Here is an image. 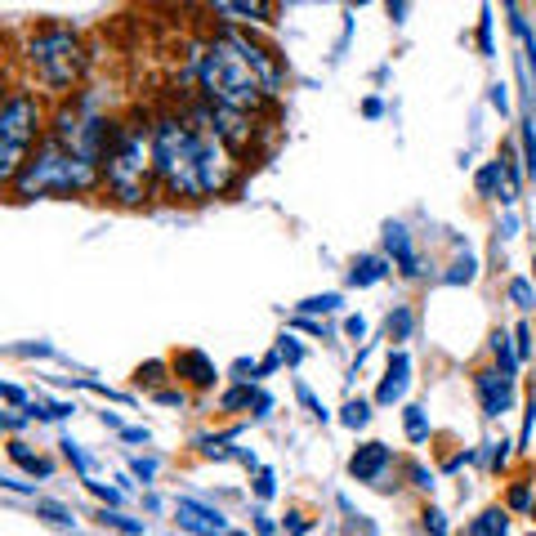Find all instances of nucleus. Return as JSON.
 <instances>
[{
	"mask_svg": "<svg viewBox=\"0 0 536 536\" xmlns=\"http://www.w3.org/2000/svg\"><path fill=\"white\" fill-rule=\"evenodd\" d=\"M152 166H157V184L184 201L228 193L237 175L233 152L210 130H201L193 117H175V112L152 126Z\"/></svg>",
	"mask_w": 536,
	"mask_h": 536,
	"instance_id": "nucleus-1",
	"label": "nucleus"
},
{
	"mask_svg": "<svg viewBox=\"0 0 536 536\" xmlns=\"http://www.w3.org/2000/svg\"><path fill=\"white\" fill-rule=\"evenodd\" d=\"M193 76H197V90L206 94V103H215V108L255 112L268 99L260 72H255L246 50L237 45V32L210 36L193 54Z\"/></svg>",
	"mask_w": 536,
	"mask_h": 536,
	"instance_id": "nucleus-2",
	"label": "nucleus"
},
{
	"mask_svg": "<svg viewBox=\"0 0 536 536\" xmlns=\"http://www.w3.org/2000/svg\"><path fill=\"white\" fill-rule=\"evenodd\" d=\"M103 184V166L90 157H76L67 152L63 143L41 139L36 152L27 157V166L18 170V179L9 184V193L18 201H32V197H81L94 193Z\"/></svg>",
	"mask_w": 536,
	"mask_h": 536,
	"instance_id": "nucleus-3",
	"label": "nucleus"
},
{
	"mask_svg": "<svg viewBox=\"0 0 536 536\" xmlns=\"http://www.w3.org/2000/svg\"><path fill=\"white\" fill-rule=\"evenodd\" d=\"M152 179H157V166H152V126L143 121H126L112 130V143L103 152V184L117 201H143L152 193Z\"/></svg>",
	"mask_w": 536,
	"mask_h": 536,
	"instance_id": "nucleus-4",
	"label": "nucleus"
},
{
	"mask_svg": "<svg viewBox=\"0 0 536 536\" xmlns=\"http://www.w3.org/2000/svg\"><path fill=\"white\" fill-rule=\"evenodd\" d=\"M27 63H32L36 81H41L45 90L63 94L85 76L90 54H85L81 36H76L67 23H41L32 36H27Z\"/></svg>",
	"mask_w": 536,
	"mask_h": 536,
	"instance_id": "nucleus-5",
	"label": "nucleus"
},
{
	"mask_svg": "<svg viewBox=\"0 0 536 536\" xmlns=\"http://www.w3.org/2000/svg\"><path fill=\"white\" fill-rule=\"evenodd\" d=\"M45 130V108L32 90L14 85L0 108V184H14L18 170L27 166V157L36 152V139Z\"/></svg>",
	"mask_w": 536,
	"mask_h": 536,
	"instance_id": "nucleus-6",
	"label": "nucleus"
},
{
	"mask_svg": "<svg viewBox=\"0 0 536 536\" xmlns=\"http://www.w3.org/2000/svg\"><path fill=\"white\" fill-rule=\"evenodd\" d=\"M193 121L201 130H210L219 143H224L228 152H242L246 143H251V134H255V126H251V112H233V108H215V103H201V108L193 112Z\"/></svg>",
	"mask_w": 536,
	"mask_h": 536,
	"instance_id": "nucleus-7",
	"label": "nucleus"
},
{
	"mask_svg": "<svg viewBox=\"0 0 536 536\" xmlns=\"http://www.w3.org/2000/svg\"><path fill=\"white\" fill-rule=\"evenodd\" d=\"M175 523H179L184 532H193V536H233V523H228L224 514L215 510V505L193 501V496L175 501Z\"/></svg>",
	"mask_w": 536,
	"mask_h": 536,
	"instance_id": "nucleus-8",
	"label": "nucleus"
},
{
	"mask_svg": "<svg viewBox=\"0 0 536 536\" xmlns=\"http://www.w3.org/2000/svg\"><path fill=\"white\" fill-rule=\"evenodd\" d=\"M474 385H478V398H483V416H487V420L505 416V411L514 407V380H505L501 371L483 367V371L474 376Z\"/></svg>",
	"mask_w": 536,
	"mask_h": 536,
	"instance_id": "nucleus-9",
	"label": "nucleus"
},
{
	"mask_svg": "<svg viewBox=\"0 0 536 536\" xmlns=\"http://www.w3.org/2000/svg\"><path fill=\"white\" fill-rule=\"evenodd\" d=\"M237 45H242L246 50V59H251V67L255 72H260V81H264V90H268V99H277V94H282V63L273 59V50H264V45H255L251 36H242L237 32Z\"/></svg>",
	"mask_w": 536,
	"mask_h": 536,
	"instance_id": "nucleus-10",
	"label": "nucleus"
},
{
	"mask_svg": "<svg viewBox=\"0 0 536 536\" xmlns=\"http://www.w3.org/2000/svg\"><path fill=\"white\" fill-rule=\"evenodd\" d=\"M389 461H394V452H389L385 443H362L358 452L349 456V474L358 478V483H380V474L389 469Z\"/></svg>",
	"mask_w": 536,
	"mask_h": 536,
	"instance_id": "nucleus-11",
	"label": "nucleus"
},
{
	"mask_svg": "<svg viewBox=\"0 0 536 536\" xmlns=\"http://www.w3.org/2000/svg\"><path fill=\"white\" fill-rule=\"evenodd\" d=\"M407 385H411V358L398 349V353H389V371L376 389V402L380 407H394V402L407 398Z\"/></svg>",
	"mask_w": 536,
	"mask_h": 536,
	"instance_id": "nucleus-12",
	"label": "nucleus"
},
{
	"mask_svg": "<svg viewBox=\"0 0 536 536\" xmlns=\"http://www.w3.org/2000/svg\"><path fill=\"white\" fill-rule=\"evenodd\" d=\"M170 367H175L179 380H188V385H197V389H210V385H215V362H210L201 349L175 353V358H170Z\"/></svg>",
	"mask_w": 536,
	"mask_h": 536,
	"instance_id": "nucleus-13",
	"label": "nucleus"
},
{
	"mask_svg": "<svg viewBox=\"0 0 536 536\" xmlns=\"http://www.w3.org/2000/svg\"><path fill=\"white\" fill-rule=\"evenodd\" d=\"M385 251H389V260H394L407 277H420V255H416L411 233L402 224H385Z\"/></svg>",
	"mask_w": 536,
	"mask_h": 536,
	"instance_id": "nucleus-14",
	"label": "nucleus"
},
{
	"mask_svg": "<svg viewBox=\"0 0 536 536\" xmlns=\"http://www.w3.org/2000/svg\"><path fill=\"white\" fill-rule=\"evenodd\" d=\"M474 188H478V197H501V201H514L519 193L510 188V175H505V166L501 161H483L478 166V175H474Z\"/></svg>",
	"mask_w": 536,
	"mask_h": 536,
	"instance_id": "nucleus-15",
	"label": "nucleus"
},
{
	"mask_svg": "<svg viewBox=\"0 0 536 536\" xmlns=\"http://www.w3.org/2000/svg\"><path fill=\"white\" fill-rule=\"evenodd\" d=\"M224 411H251V416H268L273 411V398L264 394L260 385H237L224 394Z\"/></svg>",
	"mask_w": 536,
	"mask_h": 536,
	"instance_id": "nucleus-16",
	"label": "nucleus"
},
{
	"mask_svg": "<svg viewBox=\"0 0 536 536\" xmlns=\"http://www.w3.org/2000/svg\"><path fill=\"white\" fill-rule=\"evenodd\" d=\"M389 277V260L385 255H358L349 264V286H376Z\"/></svg>",
	"mask_w": 536,
	"mask_h": 536,
	"instance_id": "nucleus-17",
	"label": "nucleus"
},
{
	"mask_svg": "<svg viewBox=\"0 0 536 536\" xmlns=\"http://www.w3.org/2000/svg\"><path fill=\"white\" fill-rule=\"evenodd\" d=\"M5 452H9V461H14V465H23L27 474H36V478H50V474H54V465L45 461L41 452H32V447H27V443H18V438H9V447H5Z\"/></svg>",
	"mask_w": 536,
	"mask_h": 536,
	"instance_id": "nucleus-18",
	"label": "nucleus"
},
{
	"mask_svg": "<svg viewBox=\"0 0 536 536\" xmlns=\"http://www.w3.org/2000/svg\"><path fill=\"white\" fill-rule=\"evenodd\" d=\"M469 536H510V514L501 505H492V510H483L469 523Z\"/></svg>",
	"mask_w": 536,
	"mask_h": 536,
	"instance_id": "nucleus-19",
	"label": "nucleus"
},
{
	"mask_svg": "<svg viewBox=\"0 0 536 536\" xmlns=\"http://www.w3.org/2000/svg\"><path fill=\"white\" fill-rule=\"evenodd\" d=\"M344 295L340 291H327V295H309V300H300L295 309H300V318H318V313H340Z\"/></svg>",
	"mask_w": 536,
	"mask_h": 536,
	"instance_id": "nucleus-20",
	"label": "nucleus"
},
{
	"mask_svg": "<svg viewBox=\"0 0 536 536\" xmlns=\"http://www.w3.org/2000/svg\"><path fill=\"white\" fill-rule=\"evenodd\" d=\"M492 353H496V362H501V376L514 380V371H519V353H514V344H510V335L505 331L492 335Z\"/></svg>",
	"mask_w": 536,
	"mask_h": 536,
	"instance_id": "nucleus-21",
	"label": "nucleus"
},
{
	"mask_svg": "<svg viewBox=\"0 0 536 536\" xmlns=\"http://www.w3.org/2000/svg\"><path fill=\"white\" fill-rule=\"evenodd\" d=\"M215 14H228V18H237V23H268L273 9L268 5H215Z\"/></svg>",
	"mask_w": 536,
	"mask_h": 536,
	"instance_id": "nucleus-22",
	"label": "nucleus"
},
{
	"mask_svg": "<svg viewBox=\"0 0 536 536\" xmlns=\"http://www.w3.org/2000/svg\"><path fill=\"white\" fill-rule=\"evenodd\" d=\"M340 420H344L349 429H367V425H371V402H367V398H349V402L340 407Z\"/></svg>",
	"mask_w": 536,
	"mask_h": 536,
	"instance_id": "nucleus-23",
	"label": "nucleus"
},
{
	"mask_svg": "<svg viewBox=\"0 0 536 536\" xmlns=\"http://www.w3.org/2000/svg\"><path fill=\"white\" fill-rule=\"evenodd\" d=\"M402 425H407L411 443H425V438H429V411L425 407H407V411H402Z\"/></svg>",
	"mask_w": 536,
	"mask_h": 536,
	"instance_id": "nucleus-24",
	"label": "nucleus"
},
{
	"mask_svg": "<svg viewBox=\"0 0 536 536\" xmlns=\"http://www.w3.org/2000/svg\"><path fill=\"white\" fill-rule=\"evenodd\" d=\"M411 327H416V318H411V309L407 304H398L394 313L385 318V331H389V340H407L411 335Z\"/></svg>",
	"mask_w": 536,
	"mask_h": 536,
	"instance_id": "nucleus-25",
	"label": "nucleus"
},
{
	"mask_svg": "<svg viewBox=\"0 0 536 536\" xmlns=\"http://www.w3.org/2000/svg\"><path fill=\"white\" fill-rule=\"evenodd\" d=\"M63 456H67V461H72L76 469H81V478L90 483V478H94V456L85 452L81 443H72V438H63Z\"/></svg>",
	"mask_w": 536,
	"mask_h": 536,
	"instance_id": "nucleus-26",
	"label": "nucleus"
},
{
	"mask_svg": "<svg viewBox=\"0 0 536 536\" xmlns=\"http://www.w3.org/2000/svg\"><path fill=\"white\" fill-rule=\"evenodd\" d=\"M36 514H45L54 528H76V514L67 510V505H59V501H36Z\"/></svg>",
	"mask_w": 536,
	"mask_h": 536,
	"instance_id": "nucleus-27",
	"label": "nucleus"
},
{
	"mask_svg": "<svg viewBox=\"0 0 536 536\" xmlns=\"http://www.w3.org/2000/svg\"><path fill=\"white\" fill-rule=\"evenodd\" d=\"M67 411H76L72 402H45V398L32 402V420H63Z\"/></svg>",
	"mask_w": 536,
	"mask_h": 536,
	"instance_id": "nucleus-28",
	"label": "nucleus"
},
{
	"mask_svg": "<svg viewBox=\"0 0 536 536\" xmlns=\"http://www.w3.org/2000/svg\"><path fill=\"white\" fill-rule=\"evenodd\" d=\"M474 277H478V260H474V255H465V260H456V264H452V273H447V282H452V286H461V282H474Z\"/></svg>",
	"mask_w": 536,
	"mask_h": 536,
	"instance_id": "nucleus-29",
	"label": "nucleus"
},
{
	"mask_svg": "<svg viewBox=\"0 0 536 536\" xmlns=\"http://www.w3.org/2000/svg\"><path fill=\"white\" fill-rule=\"evenodd\" d=\"M85 487H90V492L99 496V501H108V505H121V501H126V492H121V487H108L103 478H90Z\"/></svg>",
	"mask_w": 536,
	"mask_h": 536,
	"instance_id": "nucleus-30",
	"label": "nucleus"
},
{
	"mask_svg": "<svg viewBox=\"0 0 536 536\" xmlns=\"http://www.w3.org/2000/svg\"><path fill=\"white\" fill-rule=\"evenodd\" d=\"M103 523H108V528H117V532L143 536V523H134V519H126V514H117V510H103Z\"/></svg>",
	"mask_w": 536,
	"mask_h": 536,
	"instance_id": "nucleus-31",
	"label": "nucleus"
},
{
	"mask_svg": "<svg viewBox=\"0 0 536 536\" xmlns=\"http://www.w3.org/2000/svg\"><path fill=\"white\" fill-rule=\"evenodd\" d=\"M277 358L291 362V367H300V362H304V349L291 340V335H282V340H277Z\"/></svg>",
	"mask_w": 536,
	"mask_h": 536,
	"instance_id": "nucleus-32",
	"label": "nucleus"
},
{
	"mask_svg": "<svg viewBox=\"0 0 536 536\" xmlns=\"http://www.w3.org/2000/svg\"><path fill=\"white\" fill-rule=\"evenodd\" d=\"M510 300L519 304V309H532V304H536V295H532V286L519 277V282H510Z\"/></svg>",
	"mask_w": 536,
	"mask_h": 536,
	"instance_id": "nucleus-33",
	"label": "nucleus"
},
{
	"mask_svg": "<svg viewBox=\"0 0 536 536\" xmlns=\"http://www.w3.org/2000/svg\"><path fill=\"white\" fill-rule=\"evenodd\" d=\"M523 152H528V175L536 179V130H532V121H523Z\"/></svg>",
	"mask_w": 536,
	"mask_h": 536,
	"instance_id": "nucleus-34",
	"label": "nucleus"
},
{
	"mask_svg": "<svg viewBox=\"0 0 536 536\" xmlns=\"http://www.w3.org/2000/svg\"><path fill=\"white\" fill-rule=\"evenodd\" d=\"M528 505H536L532 501V487L528 483H514L510 487V510H528Z\"/></svg>",
	"mask_w": 536,
	"mask_h": 536,
	"instance_id": "nucleus-35",
	"label": "nucleus"
},
{
	"mask_svg": "<svg viewBox=\"0 0 536 536\" xmlns=\"http://www.w3.org/2000/svg\"><path fill=\"white\" fill-rule=\"evenodd\" d=\"M425 532L429 536H447V514L443 510H425Z\"/></svg>",
	"mask_w": 536,
	"mask_h": 536,
	"instance_id": "nucleus-36",
	"label": "nucleus"
},
{
	"mask_svg": "<svg viewBox=\"0 0 536 536\" xmlns=\"http://www.w3.org/2000/svg\"><path fill=\"white\" fill-rule=\"evenodd\" d=\"M277 492V478H273V469H260V478H255V496L260 501H268V496Z\"/></svg>",
	"mask_w": 536,
	"mask_h": 536,
	"instance_id": "nucleus-37",
	"label": "nucleus"
},
{
	"mask_svg": "<svg viewBox=\"0 0 536 536\" xmlns=\"http://www.w3.org/2000/svg\"><path fill=\"white\" fill-rule=\"evenodd\" d=\"M514 353H519V362H528V358H532V331H528V327L514 331Z\"/></svg>",
	"mask_w": 536,
	"mask_h": 536,
	"instance_id": "nucleus-38",
	"label": "nucleus"
},
{
	"mask_svg": "<svg viewBox=\"0 0 536 536\" xmlns=\"http://www.w3.org/2000/svg\"><path fill=\"white\" fill-rule=\"evenodd\" d=\"M295 394H300V402L313 411V416H318V420H327V407H322V402L313 398V389H309V385H300V389H295Z\"/></svg>",
	"mask_w": 536,
	"mask_h": 536,
	"instance_id": "nucleus-39",
	"label": "nucleus"
},
{
	"mask_svg": "<svg viewBox=\"0 0 536 536\" xmlns=\"http://www.w3.org/2000/svg\"><path fill=\"white\" fill-rule=\"evenodd\" d=\"M532 429H536V389L528 394V420H523V434H519V443H532Z\"/></svg>",
	"mask_w": 536,
	"mask_h": 536,
	"instance_id": "nucleus-40",
	"label": "nucleus"
},
{
	"mask_svg": "<svg viewBox=\"0 0 536 536\" xmlns=\"http://www.w3.org/2000/svg\"><path fill=\"white\" fill-rule=\"evenodd\" d=\"M130 469H134V478H143V483H152V474H157V461H143V456H134Z\"/></svg>",
	"mask_w": 536,
	"mask_h": 536,
	"instance_id": "nucleus-41",
	"label": "nucleus"
},
{
	"mask_svg": "<svg viewBox=\"0 0 536 536\" xmlns=\"http://www.w3.org/2000/svg\"><path fill=\"white\" fill-rule=\"evenodd\" d=\"M478 45H483V54H492V14L483 9V23H478Z\"/></svg>",
	"mask_w": 536,
	"mask_h": 536,
	"instance_id": "nucleus-42",
	"label": "nucleus"
},
{
	"mask_svg": "<svg viewBox=\"0 0 536 536\" xmlns=\"http://www.w3.org/2000/svg\"><path fill=\"white\" fill-rule=\"evenodd\" d=\"M505 461H510V443H492V456H487V465L501 469Z\"/></svg>",
	"mask_w": 536,
	"mask_h": 536,
	"instance_id": "nucleus-43",
	"label": "nucleus"
},
{
	"mask_svg": "<svg viewBox=\"0 0 536 536\" xmlns=\"http://www.w3.org/2000/svg\"><path fill=\"white\" fill-rule=\"evenodd\" d=\"M295 327H304L309 335H322V340H327V335H331V327H327V322H318V318H300V322H295Z\"/></svg>",
	"mask_w": 536,
	"mask_h": 536,
	"instance_id": "nucleus-44",
	"label": "nucleus"
},
{
	"mask_svg": "<svg viewBox=\"0 0 536 536\" xmlns=\"http://www.w3.org/2000/svg\"><path fill=\"white\" fill-rule=\"evenodd\" d=\"M492 108L501 112V117L510 112V94H505V85H492Z\"/></svg>",
	"mask_w": 536,
	"mask_h": 536,
	"instance_id": "nucleus-45",
	"label": "nucleus"
},
{
	"mask_svg": "<svg viewBox=\"0 0 536 536\" xmlns=\"http://www.w3.org/2000/svg\"><path fill=\"white\" fill-rule=\"evenodd\" d=\"M286 532L304 536V532H309V519H304V514H286Z\"/></svg>",
	"mask_w": 536,
	"mask_h": 536,
	"instance_id": "nucleus-46",
	"label": "nucleus"
},
{
	"mask_svg": "<svg viewBox=\"0 0 536 536\" xmlns=\"http://www.w3.org/2000/svg\"><path fill=\"white\" fill-rule=\"evenodd\" d=\"M23 411H18V407H5V429H9V434H14V429H23Z\"/></svg>",
	"mask_w": 536,
	"mask_h": 536,
	"instance_id": "nucleus-47",
	"label": "nucleus"
},
{
	"mask_svg": "<svg viewBox=\"0 0 536 536\" xmlns=\"http://www.w3.org/2000/svg\"><path fill=\"white\" fill-rule=\"evenodd\" d=\"M157 402H166V407H184V389H166V394H157Z\"/></svg>",
	"mask_w": 536,
	"mask_h": 536,
	"instance_id": "nucleus-48",
	"label": "nucleus"
},
{
	"mask_svg": "<svg viewBox=\"0 0 536 536\" xmlns=\"http://www.w3.org/2000/svg\"><path fill=\"white\" fill-rule=\"evenodd\" d=\"M139 380H148V385H157V380H161V362H148V367H139Z\"/></svg>",
	"mask_w": 536,
	"mask_h": 536,
	"instance_id": "nucleus-49",
	"label": "nucleus"
},
{
	"mask_svg": "<svg viewBox=\"0 0 536 536\" xmlns=\"http://www.w3.org/2000/svg\"><path fill=\"white\" fill-rule=\"evenodd\" d=\"M344 331H349L353 340H362V335H367V322H362V318H349V322H344Z\"/></svg>",
	"mask_w": 536,
	"mask_h": 536,
	"instance_id": "nucleus-50",
	"label": "nucleus"
},
{
	"mask_svg": "<svg viewBox=\"0 0 536 536\" xmlns=\"http://www.w3.org/2000/svg\"><path fill=\"white\" fill-rule=\"evenodd\" d=\"M411 478H416V487H434V474H425L420 465H411Z\"/></svg>",
	"mask_w": 536,
	"mask_h": 536,
	"instance_id": "nucleus-51",
	"label": "nucleus"
},
{
	"mask_svg": "<svg viewBox=\"0 0 536 536\" xmlns=\"http://www.w3.org/2000/svg\"><path fill=\"white\" fill-rule=\"evenodd\" d=\"M121 438L126 443H148V429H121Z\"/></svg>",
	"mask_w": 536,
	"mask_h": 536,
	"instance_id": "nucleus-52",
	"label": "nucleus"
},
{
	"mask_svg": "<svg viewBox=\"0 0 536 536\" xmlns=\"http://www.w3.org/2000/svg\"><path fill=\"white\" fill-rule=\"evenodd\" d=\"M362 112H367V117H380V112H385V103H380V99H367V108H362Z\"/></svg>",
	"mask_w": 536,
	"mask_h": 536,
	"instance_id": "nucleus-53",
	"label": "nucleus"
},
{
	"mask_svg": "<svg viewBox=\"0 0 536 536\" xmlns=\"http://www.w3.org/2000/svg\"><path fill=\"white\" fill-rule=\"evenodd\" d=\"M532 514H536V505H532Z\"/></svg>",
	"mask_w": 536,
	"mask_h": 536,
	"instance_id": "nucleus-54",
	"label": "nucleus"
},
{
	"mask_svg": "<svg viewBox=\"0 0 536 536\" xmlns=\"http://www.w3.org/2000/svg\"><path fill=\"white\" fill-rule=\"evenodd\" d=\"M532 264H536V260H532Z\"/></svg>",
	"mask_w": 536,
	"mask_h": 536,
	"instance_id": "nucleus-55",
	"label": "nucleus"
},
{
	"mask_svg": "<svg viewBox=\"0 0 536 536\" xmlns=\"http://www.w3.org/2000/svg\"><path fill=\"white\" fill-rule=\"evenodd\" d=\"M532 536H536V532H532Z\"/></svg>",
	"mask_w": 536,
	"mask_h": 536,
	"instance_id": "nucleus-56",
	"label": "nucleus"
}]
</instances>
